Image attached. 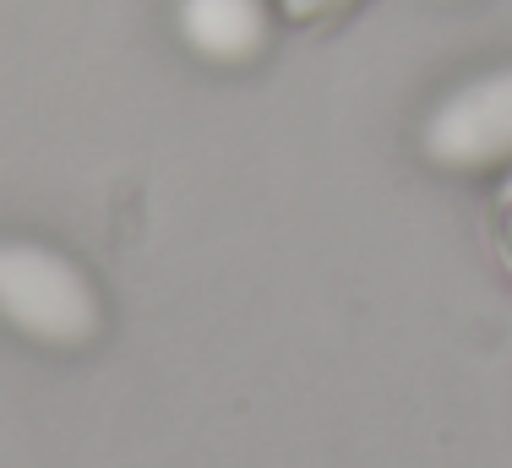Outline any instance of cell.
I'll return each instance as SVG.
<instances>
[{
    "instance_id": "obj_1",
    "label": "cell",
    "mask_w": 512,
    "mask_h": 468,
    "mask_svg": "<svg viewBox=\"0 0 512 468\" xmlns=\"http://www.w3.org/2000/svg\"><path fill=\"white\" fill-rule=\"evenodd\" d=\"M0 327L39 349H88L104 332V294L60 245L0 234Z\"/></svg>"
},
{
    "instance_id": "obj_2",
    "label": "cell",
    "mask_w": 512,
    "mask_h": 468,
    "mask_svg": "<svg viewBox=\"0 0 512 468\" xmlns=\"http://www.w3.org/2000/svg\"><path fill=\"white\" fill-rule=\"evenodd\" d=\"M420 158L447 175H491L512 164V60L431 98L420 115Z\"/></svg>"
},
{
    "instance_id": "obj_3",
    "label": "cell",
    "mask_w": 512,
    "mask_h": 468,
    "mask_svg": "<svg viewBox=\"0 0 512 468\" xmlns=\"http://www.w3.org/2000/svg\"><path fill=\"white\" fill-rule=\"evenodd\" d=\"M175 39L213 71H246L273 49V0H175Z\"/></svg>"
},
{
    "instance_id": "obj_4",
    "label": "cell",
    "mask_w": 512,
    "mask_h": 468,
    "mask_svg": "<svg viewBox=\"0 0 512 468\" xmlns=\"http://www.w3.org/2000/svg\"><path fill=\"white\" fill-rule=\"evenodd\" d=\"M344 6H355V0H278V17H289V22H322V17H338Z\"/></svg>"
},
{
    "instance_id": "obj_5",
    "label": "cell",
    "mask_w": 512,
    "mask_h": 468,
    "mask_svg": "<svg viewBox=\"0 0 512 468\" xmlns=\"http://www.w3.org/2000/svg\"><path fill=\"white\" fill-rule=\"evenodd\" d=\"M496 251H502V262H507V273H512V196L496 202Z\"/></svg>"
},
{
    "instance_id": "obj_6",
    "label": "cell",
    "mask_w": 512,
    "mask_h": 468,
    "mask_svg": "<svg viewBox=\"0 0 512 468\" xmlns=\"http://www.w3.org/2000/svg\"><path fill=\"white\" fill-rule=\"evenodd\" d=\"M502 196H512V175H507V186H502Z\"/></svg>"
}]
</instances>
